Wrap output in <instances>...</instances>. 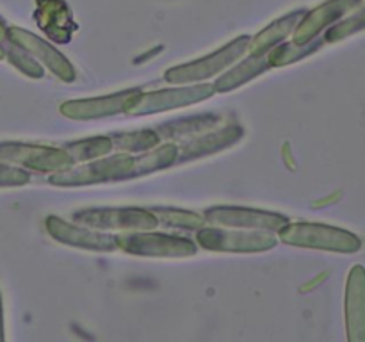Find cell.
I'll use <instances>...</instances> for the list:
<instances>
[{"mask_svg": "<svg viewBox=\"0 0 365 342\" xmlns=\"http://www.w3.org/2000/svg\"><path fill=\"white\" fill-rule=\"evenodd\" d=\"M143 177L139 157L118 153L113 157H100L75 170L53 173L48 182L57 187H82V185L107 184V182L132 180Z\"/></svg>", "mask_w": 365, "mask_h": 342, "instance_id": "6da1fadb", "label": "cell"}, {"mask_svg": "<svg viewBox=\"0 0 365 342\" xmlns=\"http://www.w3.org/2000/svg\"><path fill=\"white\" fill-rule=\"evenodd\" d=\"M118 248L125 253L138 256H155V259H187L196 255L198 244L187 237L159 234V232L139 230L116 235Z\"/></svg>", "mask_w": 365, "mask_h": 342, "instance_id": "7a4b0ae2", "label": "cell"}, {"mask_svg": "<svg viewBox=\"0 0 365 342\" xmlns=\"http://www.w3.org/2000/svg\"><path fill=\"white\" fill-rule=\"evenodd\" d=\"M71 219L77 224L95 228V230H120L139 232L153 230L159 221L152 210L138 207H98V209H82L73 212Z\"/></svg>", "mask_w": 365, "mask_h": 342, "instance_id": "3957f363", "label": "cell"}, {"mask_svg": "<svg viewBox=\"0 0 365 342\" xmlns=\"http://www.w3.org/2000/svg\"><path fill=\"white\" fill-rule=\"evenodd\" d=\"M250 39H252L250 36H241V38L234 39V41L228 43L223 48L210 53V56L202 57L198 61H192V63H185L180 64V66L171 68V70H168L164 73V78L170 84H189V82L205 81V78L227 70L239 57L245 56L246 50H248Z\"/></svg>", "mask_w": 365, "mask_h": 342, "instance_id": "277c9868", "label": "cell"}, {"mask_svg": "<svg viewBox=\"0 0 365 342\" xmlns=\"http://www.w3.org/2000/svg\"><path fill=\"white\" fill-rule=\"evenodd\" d=\"M277 237L262 230H225V228H198L196 244L209 252L262 253L277 246Z\"/></svg>", "mask_w": 365, "mask_h": 342, "instance_id": "5b68a950", "label": "cell"}, {"mask_svg": "<svg viewBox=\"0 0 365 342\" xmlns=\"http://www.w3.org/2000/svg\"><path fill=\"white\" fill-rule=\"evenodd\" d=\"M216 93L214 86L200 84L189 86V88H171L159 89V91L145 93L141 91L128 105V116H146L152 113H163V110L180 109V107L192 105V103L203 102Z\"/></svg>", "mask_w": 365, "mask_h": 342, "instance_id": "8992f818", "label": "cell"}, {"mask_svg": "<svg viewBox=\"0 0 365 342\" xmlns=\"http://www.w3.org/2000/svg\"><path fill=\"white\" fill-rule=\"evenodd\" d=\"M0 157L21 167L38 173H61L71 170L75 160L68 155L64 148L39 145H21V142H6L0 146Z\"/></svg>", "mask_w": 365, "mask_h": 342, "instance_id": "52a82bcc", "label": "cell"}, {"mask_svg": "<svg viewBox=\"0 0 365 342\" xmlns=\"http://www.w3.org/2000/svg\"><path fill=\"white\" fill-rule=\"evenodd\" d=\"M278 237L282 242L291 246H303V248H321L335 249V252H351L355 249V239L346 232L331 227L314 223H294L285 224L278 230Z\"/></svg>", "mask_w": 365, "mask_h": 342, "instance_id": "ba28073f", "label": "cell"}, {"mask_svg": "<svg viewBox=\"0 0 365 342\" xmlns=\"http://www.w3.org/2000/svg\"><path fill=\"white\" fill-rule=\"evenodd\" d=\"M205 219L221 227L262 232H278L289 223V217L284 214L248 209V207H212L205 210Z\"/></svg>", "mask_w": 365, "mask_h": 342, "instance_id": "9c48e42d", "label": "cell"}, {"mask_svg": "<svg viewBox=\"0 0 365 342\" xmlns=\"http://www.w3.org/2000/svg\"><path fill=\"white\" fill-rule=\"evenodd\" d=\"M141 91L143 89L139 88H130L114 93V95L100 96V98L70 100V102H64L59 110L63 116L70 120H98V118L116 116V114L127 113L128 105Z\"/></svg>", "mask_w": 365, "mask_h": 342, "instance_id": "30bf717a", "label": "cell"}, {"mask_svg": "<svg viewBox=\"0 0 365 342\" xmlns=\"http://www.w3.org/2000/svg\"><path fill=\"white\" fill-rule=\"evenodd\" d=\"M45 228L50 237L56 239L61 244L89 249V252H114V249H118L116 235L103 234L102 230H89V227L86 228L84 224L82 227L70 224L57 216L46 217Z\"/></svg>", "mask_w": 365, "mask_h": 342, "instance_id": "8fae6325", "label": "cell"}, {"mask_svg": "<svg viewBox=\"0 0 365 342\" xmlns=\"http://www.w3.org/2000/svg\"><path fill=\"white\" fill-rule=\"evenodd\" d=\"M9 36L18 46H21V48L25 50V52L32 53V56H36L38 59H41L43 63L48 66V70L52 71V73H56L61 81H75V68L71 66L70 61H68L59 50L53 48V45L43 41V39L31 34V32L20 31V28H13V31L9 32Z\"/></svg>", "mask_w": 365, "mask_h": 342, "instance_id": "7c38bea8", "label": "cell"}, {"mask_svg": "<svg viewBox=\"0 0 365 342\" xmlns=\"http://www.w3.org/2000/svg\"><path fill=\"white\" fill-rule=\"evenodd\" d=\"M242 134H245V130H242V127H239V125H228V127L223 128H214L209 134L192 139V141L185 142L182 148H178V157L175 164L202 159V157L212 155V153L221 152V150L230 148L235 142L241 141Z\"/></svg>", "mask_w": 365, "mask_h": 342, "instance_id": "4fadbf2b", "label": "cell"}, {"mask_svg": "<svg viewBox=\"0 0 365 342\" xmlns=\"http://www.w3.org/2000/svg\"><path fill=\"white\" fill-rule=\"evenodd\" d=\"M220 123L221 116H216V114H195V116L178 118V120L159 125L155 130L160 135V139H171L173 141V139L192 138V135L214 130Z\"/></svg>", "mask_w": 365, "mask_h": 342, "instance_id": "5bb4252c", "label": "cell"}, {"mask_svg": "<svg viewBox=\"0 0 365 342\" xmlns=\"http://www.w3.org/2000/svg\"><path fill=\"white\" fill-rule=\"evenodd\" d=\"M38 24H41L43 31L46 32L52 41L68 43L71 39L75 25L71 24L70 9L59 0H48L41 16L38 14Z\"/></svg>", "mask_w": 365, "mask_h": 342, "instance_id": "9a60e30c", "label": "cell"}, {"mask_svg": "<svg viewBox=\"0 0 365 342\" xmlns=\"http://www.w3.org/2000/svg\"><path fill=\"white\" fill-rule=\"evenodd\" d=\"M271 68L269 59H267V53L264 56H250L248 59L242 61L239 66H235L234 70H230L228 73H225L223 77L217 78L214 82V89L216 93H227L232 91L235 88H241L242 84L250 82L252 78L259 77L264 71H267Z\"/></svg>", "mask_w": 365, "mask_h": 342, "instance_id": "2e32d148", "label": "cell"}, {"mask_svg": "<svg viewBox=\"0 0 365 342\" xmlns=\"http://www.w3.org/2000/svg\"><path fill=\"white\" fill-rule=\"evenodd\" d=\"M298 14H291V16H285L282 20L274 21L269 27L264 28L262 32L255 36L253 39H250V56H264V53L269 52L273 46H277L278 43L284 41L289 34H291L292 28L298 24Z\"/></svg>", "mask_w": 365, "mask_h": 342, "instance_id": "e0dca14e", "label": "cell"}, {"mask_svg": "<svg viewBox=\"0 0 365 342\" xmlns=\"http://www.w3.org/2000/svg\"><path fill=\"white\" fill-rule=\"evenodd\" d=\"M63 148L75 162H89V160L109 155L113 150V141H110V135H96V138H88L82 141L66 142Z\"/></svg>", "mask_w": 365, "mask_h": 342, "instance_id": "ac0fdd59", "label": "cell"}, {"mask_svg": "<svg viewBox=\"0 0 365 342\" xmlns=\"http://www.w3.org/2000/svg\"><path fill=\"white\" fill-rule=\"evenodd\" d=\"M113 148L121 150L127 153H143L153 150L160 142V135L153 128H145V130H132V132H118L110 135Z\"/></svg>", "mask_w": 365, "mask_h": 342, "instance_id": "d6986e66", "label": "cell"}, {"mask_svg": "<svg viewBox=\"0 0 365 342\" xmlns=\"http://www.w3.org/2000/svg\"><path fill=\"white\" fill-rule=\"evenodd\" d=\"M150 210L157 217V221H160L166 227L177 228V230L192 232L202 228L203 223H205V217L196 212H191V210L173 209V207H153Z\"/></svg>", "mask_w": 365, "mask_h": 342, "instance_id": "ffe728a7", "label": "cell"}, {"mask_svg": "<svg viewBox=\"0 0 365 342\" xmlns=\"http://www.w3.org/2000/svg\"><path fill=\"white\" fill-rule=\"evenodd\" d=\"M316 48H317V45H310V43H305V45H294V43H278L277 46H273V48L267 52V59H269L271 68L287 66V64L303 59L305 56L312 53Z\"/></svg>", "mask_w": 365, "mask_h": 342, "instance_id": "44dd1931", "label": "cell"}, {"mask_svg": "<svg viewBox=\"0 0 365 342\" xmlns=\"http://www.w3.org/2000/svg\"><path fill=\"white\" fill-rule=\"evenodd\" d=\"M11 59L14 61V64H16L18 68H20L24 73H27L29 77H34V78H41L43 77V68L41 64L36 63L32 57H27L24 52L21 53H13V57Z\"/></svg>", "mask_w": 365, "mask_h": 342, "instance_id": "7402d4cb", "label": "cell"}, {"mask_svg": "<svg viewBox=\"0 0 365 342\" xmlns=\"http://www.w3.org/2000/svg\"><path fill=\"white\" fill-rule=\"evenodd\" d=\"M0 330H2V321H0ZM0 338H2V335H0Z\"/></svg>", "mask_w": 365, "mask_h": 342, "instance_id": "603a6c76", "label": "cell"}]
</instances>
